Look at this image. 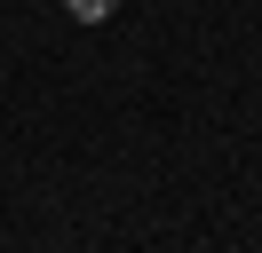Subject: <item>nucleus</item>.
I'll list each match as a JSON object with an SVG mask.
<instances>
[{
    "label": "nucleus",
    "instance_id": "f257e3e1",
    "mask_svg": "<svg viewBox=\"0 0 262 253\" xmlns=\"http://www.w3.org/2000/svg\"><path fill=\"white\" fill-rule=\"evenodd\" d=\"M64 8H72V16H80V24H103V16H112V8H119V0H64Z\"/></svg>",
    "mask_w": 262,
    "mask_h": 253
}]
</instances>
